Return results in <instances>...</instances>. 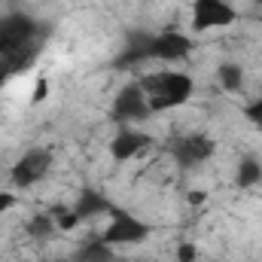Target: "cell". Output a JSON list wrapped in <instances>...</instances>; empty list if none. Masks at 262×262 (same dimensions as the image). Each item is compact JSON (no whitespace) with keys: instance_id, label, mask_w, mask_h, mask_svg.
Returning <instances> with one entry per match:
<instances>
[{"instance_id":"cell-7","label":"cell","mask_w":262,"mask_h":262,"mask_svg":"<svg viewBox=\"0 0 262 262\" xmlns=\"http://www.w3.org/2000/svg\"><path fill=\"white\" fill-rule=\"evenodd\" d=\"M192 37L189 34H177V31H162V34H149L146 40V58L152 61H183L192 55Z\"/></svg>"},{"instance_id":"cell-3","label":"cell","mask_w":262,"mask_h":262,"mask_svg":"<svg viewBox=\"0 0 262 262\" xmlns=\"http://www.w3.org/2000/svg\"><path fill=\"white\" fill-rule=\"evenodd\" d=\"M52 168V152L46 146H31L25 156H18V162L9 168V186L15 192L31 189L34 183H40Z\"/></svg>"},{"instance_id":"cell-19","label":"cell","mask_w":262,"mask_h":262,"mask_svg":"<svg viewBox=\"0 0 262 262\" xmlns=\"http://www.w3.org/2000/svg\"><path fill=\"white\" fill-rule=\"evenodd\" d=\"M46 95H49V79H46V76H40V79H37V85H34V92H31V104H43V101H46Z\"/></svg>"},{"instance_id":"cell-5","label":"cell","mask_w":262,"mask_h":262,"mask_svg":"<svg viewBox=\"0 0 262 262\" xmlns=\"http://www.w3.org/2000/svg\"><path fill=\"white\" fill-rule=\"evenodd\" d=\"M213 152H216V140L207 137V134H201V131H195V134H180L171 143V156H174V162L183 171L204 165L207 159H213Z\"/></svg>"},{"instance_id":"cell-8","label":"cell","mask_w":262,"mask_h":262,"mask_svg":"<svg viewBox=\"0 0 262 262\" xmlns=\"http://www.w3.org/2000/svg\"><path fill=\"white\" fill-rule=\"evenodd\" d=\"M238 21V9L229 0H192V31H210V28H229Z\"/></svg>"},{"instance_id":"cell-15","label":"cell","mask_w":262,"mask_h":262,"mask_svg":"<svg viewBox=\"0 0 262 262\" xmlns=\"http://www.w3.org/2000/svg\"><path fill=\"white\" fill-rule=\"evenodd\" d=\"M216 79H220V85L226 92H238L244 85V70H241V64H235V61H223L220 70H216Z\"/></svg>"},{"instance_id":"cell-13","label":"cell","mask_w":262,"mask_h":262,"mask_svg":"<svg viewBox=\"0 0 262 262\" xmlns=\"http://www.w3.org/2000/svg\"><path fill=\"white\" fill-rule=\"evenodd\" d=\"M259 183H262V162L253 152L241 156L238 159V171H235V186L238 189H253Z\"/></svg>"},{"instance_id":"cell-12","label":"cell","mask_w":262,"mask_h":262,"mask_svg":"<svg viewBox=\"0 0 262 262\" xmlns=\"http://www.w3.org/2000/svg\"><path fill=\"white\" fill-rule=\"evenodd\" d=\"M146 40H149V34H146V31H131L128 40H125V49L119 52L116 67H134V64L149 61V58H146Z\"/></svg>"},{"instance_id":"cell-9","label":"cell","mask_w":262,"mask_h":262,"mask_svg":"<svg viewBox=\"0 0 262 262\" xmlns=\"http://www.w3.org/2000/svg\"><path fill=\"white\" fill-rule=\"evenodd\" d=\"M149 146H152L149 134L137 131L134 125H122L113 134V140H110V156H113V162H131V159L143 156Z\"/></svg>"},{"instance_id":"cell-1","label":"cell","mask_w":262,"mask_h":262,"mask_svg":"<svg viewBox=\"0 0 262 262\" xmlns=\"http://www.w3.org/2000/svg\"><path fill=\"white\" fill-rule=\"evenodd\" d=\"M137 82L146 92V101H149L152 113H165V110L183 107L192 98V92H195L192 76L183 73V70H156V73H149V76H143Z\"/></svg>"},{"instance_id":"cell-2","label":"cell","mask_w":262,"mask_h":262,"mask_svg":"<svg viewBox=\"0 0 262 262\" xmlns=\"http://www.w3.org/2000/svg\"><path fill=\"white\" fill-rule=\"evenodd\" d=\"M43 25L28 12H6L0 15V58H15L31 49H40Z\"/></svg>"},{"instance_id":"cell-21","label":"cell","mask_w":262,"mask_h":262,"mask_svg":"<svg viewBox=\"0 0 262 262\" xmlns=\"http://www.w3.org/2000/svg\"><path fill=\"white\" fill-rule=\"evenodd\" d=\"M204 201H207V192H201V189L189 192V204H204Z\"/></svg>"},{"instance_id":"cell-4","label":"cell","mask_w":262,"mask_h":262,"mask_svg":"<svg viewBox=\"0 0 262 262\" xmlns=\"http://www.w3.org/2000/svg\"><path fill=\"white\" fill-rule=\"evenodd\" d=\"M110 116H113L119 125H137V122H143V119L152 116L149 101H146V92L140 89V82H128V85L119 89V95L113 98Z\"/></svg>"},{"instance_id":"cell-10","label":"cell","mask_w":262,"mask_h":262,"mask_svg":"<svg viewBox=\"0 0 262 262\" xmlns=\"http://www.w3.org/2000/svg\"><path fill=\"white\" fill-rule=\"evenodd\" d=\"M70 207H73V210H76V216L85 223V220H95V216H101V213H110L116 204L104 195V192H98V189H82L79 198H76Z\"/></svg>"},{"instance_id":"cell-18","label":"cell","mask_w":262,"mask_h":262,"mask_svg":"<svg viewBox=\"0 0 262 262\" xmlns=\"http://www.w3.org/2000/svg\"><path fill=\"white\" fill-rule=\"evenodd\" d=\"M177 262H198V247L192 241H183L177 247Z\"/></svg>"},{"instance_id":"cell-16","label":"cell","mask_w":262,"mask_h":262,"mask_svg":"<svg viewBox=\"0 0 262 262\" xmlns=\"http://www.w3.org/2000/svg\"><path fill=\"white\" fill-rule=\"evenodd\" d=\"M49 216L55 220V226H58V232H73L82 220L76 216V210L73 207H67V204H58V207H52L49 210Z\"/></svg>"},{"instance_id":"cell-20","label":"cell","mask_w":262,"mask_h":262,"mask_svg":"<svg viewBox=\"0 0 262 262\" xmlns=\"http://www.w3.org/2000/svg\"><path fill=\"white\" fill-rule=\"evenodd\" d=\"M15 201H18V195H15V189H0V213L12 210V207H15Z\"/></svg>"},{"instance_id":"cell-11","label":"cell","mask_w":262,"mask_h":262,"mask_svg":"<svg viewBox=\"0 0 262 262\" xmlns=\"http://www.w3.org/2000/svg\"><path fill=\"white\" fill-rule=\"evenodd\" d=\"M70 262H116V253H113V244H107L98 235V238H89L85 244H79Z\"/></svg>"},{"instance_id":"cell-14","label":"cell","mask_w":262,"mask_h":262,"mask_svg":"<svg viewBox=\"0 0 262 262\" xmlns=\"http://www.w3.org/2000/svg\"><path fill=\"white\" fill-rule=\"evenodd\" d=\"M25 229H28V235H31L34 241H49V238L58 232V226H55V220L49 216V210H46V213H37V216H31Z\"/></svg>"},{"instance_id":"cell-6","label":"cell","mask_w":262,"mask_h":262,"mask_svg":"<svg viewBox=\"0 0 262 262\" xmlns=\"http://www.w3.org/2000/svg\"><path fill=\"white\" fill-rule=\"evenodd\" d=\"M149 232H152V229H149L140 216L113 207V210H110V226L101 232V238L116 247V244H140V241L149 238Z\"/></svg>"},{"instance_id":"cell-23","label":"cell","mask_w":262,"mask_h":262,"mask_svg":"<svg viewBox=\"0 0 262 262\" xmlns=\"http://www.w3.org/2000/svg\"><path fill=\"white\" fill-rule=\"evenodd\" d=\"M253 3H262V0H253Z\"/></svg>"},{"instance_id":"cell-17","label":"cell","mask_w":262,"mask_h":262,"mask_svg":"<svg viewBox=\"0 0 262 262\" xmlns=\"http://www.w3.org/2000/svg\"><path fill=\"white\" fill-rule=\"evenodd\" d=\"M244 116H247V122H253L256 128H262V98L259 101H250L244 107Z\"/></svg>"},{"instance_id":"cell-22","label":"cell","mask_w":262,"mask_h":262,"mask_svg":"<svg viewBox=\"0 0 262 262\" xmlns=\"http://www.w3.org/2000/svg\"><path fill=\"white\" fill-rule=\"evenodd\" d=\"M49 262H70V259H49Z\"/></svg>"}]
</instances>
